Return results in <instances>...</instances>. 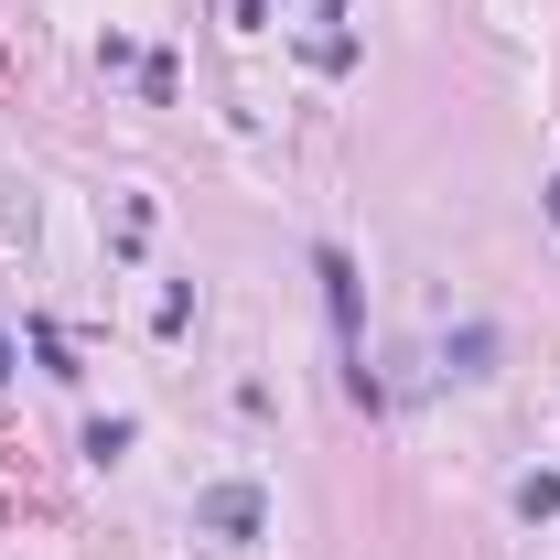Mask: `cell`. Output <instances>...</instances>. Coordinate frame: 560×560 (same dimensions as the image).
<instances>
[{
	"mask_svg": "<svg viewBox=\"0 0 560 560\" xmlns=\"http://www.w3.org/2000/svg\"><path fill=\"white\" fill-rule=\"evenodd\" d=\"M0 377H11V335H0Z\"/></svg>",
	"mask_w": 560,
	"mask_h": 560,
	"instance_id": "3957f363",
	"label": "cell"
},
{
	"mask_svg": "<svg viewBox=\"0 0 560 560\" xmlns=\"http://www.w3.org/2000/svg\"><path fill=\"white\" fill-rule=\"evenodd\" d=\"M550 226H560V184H550Z\"/></svg>",
	"mask_w": 560,
	"mask_h": 560,
	"instance_id": "277c9868",
	"label": "cell"
},
{
	"mask_svg": "<svg viewBox=\"0 0 560 560\" xmlns=\"http://www.w3.org/2000/svg\"><path fill=\"white\" fill-rule=\"evenodd\" d=\"M313 280H324V313H335V346H346V388H355V399H377L366 346H355V259H346V248H313Z\"/></svg>",
	"mask_w": 560,
	"mask_h": 560,
	"instance_id": "6da1fadb",
	"label": "cell"
},
{
	"mask_svg": "<svg viewBox=\"0 0 560 560\" xmlns=\"http://www.w3.org/2000/svg\"><path fill=\"white\" fill-rule=\"evenodd\" d=\"M195 528H206V539H226V550H259L270 495H259V486H206V495H195Z\"/></svg>",
	"mask_w": 560,
	"mask_h": 560,
	"instance_id": "7a4b0ae2",
	"label": "cell"
}]
</instances>
